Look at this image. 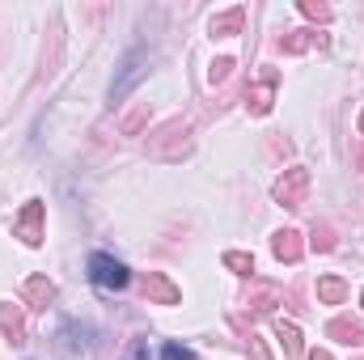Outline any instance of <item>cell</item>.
Masks as SVG:
<instances>
[{
	"label": "cell",
	"instance_id": "1",
	"mask_svg": "<svg viewBox=\"0 0 364 360\" xmlns=\"http://www.w3.org/2000/svg\"><path fill=\"white\" fill-rule=\"evenodd\" d=\"M149 64H153V51H149V47H136V51H127V55H123L119 77H114V85H110V102H114V106H119L127 93L149 77Z\"/></svg>",
	"mask_w": 364,
	"mask_h": 360
},
{
	"label": "cell",
	"instance_id": "2",
	"mask_svg": "<svg viewBox=\"0 0 364 360\" xmlns=\"http://www.w3.org/2000/svg\"><path fill=\"white\" fill-rule=\"evenodd\" d=\"M186 136H191V123H186V119H170V123L149 140V153H153V157H161V162H178L182 153L191 149V140H186Z\"/></svg>",
	"mask_w": 364,
	"mask_h": 360
},
{
	"label": "cell",
	"instance_id": "3",
	"mask_svg": "<svg viewBox=\"0 0 364 360\" xmlns=\"http://www.w3.org/2000/svg\"><path fill=\"white\" fill-rule=\"evenodd\" d=\"M272 195H275V203H279V208H301V203H305V195H309V170H305V166L284 170V174L275 179Z\"/></svg>",
	"mask_w": 364,
	"mask_h": 360
},
{
	"label": "cell",
	"instance_id": "4",
	"mask_svg": "<svg viewBox=\"0 0 364 360\" xmlns=\"http://www.w3.org/2000/svg\"><path fill=\"white\" fill-rule=\"evenodd\" d=\"M90 280L97 288H106V292H119V288H127V268L114 259V255H93L90 259Z\"/></svg>",
	"mask_w": 364,
	"mask_h": 360
},
{
	"label": "cell",
	"instance_id": "5",
	"mask_svg": "<svg viewBox=\"0 0 364 360\" xmlns=\"http://www.w3.org/2000/svg\"><path fill=\"white\" fill-rule=\"evenodd\" d=\"M43 203L38 199H26V208L17 212V221H13V238H21L26 246H43Z\"/></svg>",
	"mask_w": 364,
	"mask_h": 360
},
{
	"label": "cell",
	"instance_id": "6",
	"mask_svg": "<svg viewBox=\"0 0 364 360\" xmlns=\"http://www.w3.org/2000/svg\"><path fill=\"white\" fill-rule=\"evenodd\" d=\"M326 43H331V34H322V30H288V34H279L275 47H279L284 55H305V51H314V47L322 51Z\"/></svg>",
	"mask_w": 364,
	"mask_h": 360
},
{
	"label": "cell",
	"instance_id": "7",
	"mask_svg": "<svg viewBox=\"0 0 364 360\" xmlns=\"http://www.w3.org/2000/svg\"><path fill=\"white\" fill-rule=\"evenodd\" d=\"M144 297H149L153 305H178V301H182V288L170 280V275L149 271V275H144Z\"/></svg>",
	"mask_w": 364,
	"mask_h": 360
},
{
	"label": "cell",
	"instance_id": "8",
	"mask_svg": "<svg viewBox=\"0 0 364 360\" xmlns=\"http://www.w3.org/2000/svg\"><path fill=\"white\" fill-rule=\"evenodd\" d=\"M275 85H279V73H275V68H267V73H263V81L246 90V106H250V115H267V110H272Z\"/></svg>",
	"mask_w": 364,
	"mask_h": 360
},
{
	"label": "cell",
	"instance_id": "9",
	"mask_svg": "<svg viewBox=\"0 0 364 360\" xmlns=\"http://www.w3.org/2000/svg\"><path fill=\"white\" fill-rule=\"evenodd\" d=\"M272 255L279 263H301V255H305L301 233H296V229H275L272 233Z\"/></svg>",
	"mask_w": 364,
	"mask_h": 360
},
{
	"label": "cell",
	"instance_id": "10",
	"mask_svg": "<svg viewBox=\"0 0 364 360\" xmlns=\"http://www.w3.org/2000/svg\"><path fill=\"white\" fill-rule=\"evenodd\" d=\"M242 26H246V9L233 4V9H225V13H216L208 21V34L212 38H229V34H242Z\"/></svg>",
	"mask_w": 364,
	"mask_h": 360
},
{
	"label": "cell",
	"instance_id": "11",
	"mask_svg": "<svg viewBox=\"0 0 364 360\" xmlns=\"http://www.w3.org/2000/svg\"><path fill=\"white\" fill-rule=\"evenodd\" d=\"M0 335H4L9 344H26V318H21V309L9 305V301H0Z\"/></svg>",
	"mask_w": 364,
	"mask_h": 360
},
{
	"label": "cell",
	"instance_id": "12",
	"mask_svg": "<svg viewBox=\"0 0 364 360\" xmlns=\"http://www.w3.org/2000/svg\"><path fill=\"white\" fill-rule=\"evenodd\" d=\"M348 280L343 275H318V301L322 305H343L348 301Z\"/></svg>",
	"mask_w": 364,
	"mask_h": 360
},
{
	"label": "cell",
	"instance_id": "13",
	"mask_svg": "<svg viewBox=\"0 0 364 360\" xmlns=\"http://www.w3.org/2000/svg\"><path fill=\"white\" fill-rule=\"evenodd\" d=\"M26 301H30L34 309H47V305L55 301V284H51L47 275H30V280H26Z\"/></svg>",
	"mask_w": 364,
	"mask_h": 360
},
{
	"label": "cell",
	"instance_id": "14",
	"mask_svg": "<svg viewBox=\"0 0 364 360\" xmlns=\"http://www.w3.org/2000/svg\"><path fill=\"white\" fill-rule=\"evenodd\" d=\"M326 335H331V339H339V344H348V348L364 344V327L356 322V318H335V322L326 327Z\"/></svg>",
	"mask_w": 364,
	"mask_h": 360
},
{
	"label": "cell",
	"instance_id": "15",
	"mask_svg": "<svg viewBox=\"0 0 364 360\" xmlns=\"http://www.w3.org/2000/svg\"><path fill=\"white\" fill-rule=\"evenodd\" d=\"M275 335L284 339V348H288V356L301 360L305 352V339H301V331H296V322H288V318H275Z\"/></svg>",
	"mask_w": 364,
	"mask_h": 360
},
{
	"label": "cell",
	"instance_id": "16",
	"mask_svg": "<svg viewBox=\"0 0 364 360\" xmlns=\"http://www.w3.org/2000/svg\"><path fill=\"white\" fill-rule=\"evenodd\" d=\"M279 305V288L275 284H259V292L250 297V314H272Z\"/></svg>",
	"mask_w": 364,
	"mask_h": 360
},
{
	"label": "cell",
	"instance_id": "17",
	"mask_svg": "<svg viewBox=\"0 0 364 360\" xmlns=\"http://www.w3.org/2000/svg\"><path fill=\"white\" fill-rule=\"evenodd\" d=\"M220 263L233 271V275H255V255H246V250H225Z\"/></svg>",
	"mask_w": 364,
	"mask_h": 360
},
{
	"label": "cell",
	"instance_id": "18",
	"mask_svg": "<svg viewBox=\"0 0 364 360\" xmlns=\"http://www.w3.org/2000/svg\"><path fill=\"white\" fill-rule=\"evenodd\" d=\"M309 246H314L318 255H331V250L339 246V238H335V229H331V225H314V238H309Z\"/></svg>",
	"mask_w": 364,
	"mask_h": 360
},
{
	"label": "cell",
	"instance_id": "19",
	"mask_svg": "<svg viewBox=\"0 0 364 360\" xmlns=\"http://www.w3.org/2000/svg\"><path fill=\"white\" fill-rule=\"evenodd\" d=\"M301 13L309 17V21H318V26H331V4H322V0H301Z\"/></svg>",
	"mask_w": 364,
	"mask_h": 360
},
{
	"label": "cell",
	"instance_id": "20",
	"mask_svg": "<svg viewBox=\"0 0 364 360\" xmlns=\"http://www.w3.org/2000/svg\"><path fill=\"white\" fill-rule=\"evenodd\" d=\"M144 119H149V102H140L127 119H123V136H140V127H144Z\"/></svg>",
	"mask_w": 364,
	"mask_h": 360
},
{
	"label": "cell",
	"instance_id": "21",
	"mask_svg": "<svg viewBox=\"0 0 364 360\" xmlns=\"http://www.w3.org/2000/svg\"><path fill=\"white\" fill-rule=\"evenodd\" d=\"M229 73H233V60H229V55H220V60H212L208 81H212V85H225V81H229Z\"/></svg>",
	"mask_w": 364,
	"mask_h": 360
},
{
	"label": "cell",
	"instance_id": "22",
	"mask_svg": "<svg viewBox=\"0 0 364 360\" xmlns=\"http://www.w3.org/2000/svg\"><path fill=\"white\" fill-rule=\"evenodd\" d=\"M161 360H195V352L182 348V344H166V348H161Z\"/></svg>",
	"mask_w": 364,
	"mask_h": 360
},
{
	"label": "cell",
	"instance_id": "23",
	"mask_svg": "<svg viewBox=\"0 0 364 360\" xmlns=\"http://www.w3.org/2000/svg\"><path fill=\"white\" fill-rule=\"evenodd\" d=\"M250 360H272V352H267V344H263L259 335H250Z\"/></svg>",
	"mask_w": 364,
	"mask_h": 360
},
{
	"label": "cell",
	"instance_id": "24",
	"mask_svg": "<svg viewBox=\"0 0 364 360\" xmlns=\"http://www.w3.org/2000/svg\"><path fill=\"white\" fill-rule=\"evenodd\" d=\"M132 360H149V348H144V344H136V348H132Z\"/></svg>",
	"mask_w": 364,
	"mask_h": 360
},
{
	"label": "cell",
	"instance_id": "25",
	"mask_svg": "<svg viewBox=\"0 0 364 360\" xmlns=\"http://www.w3.org/2000/svg\"><path fill=\"white\" fill-rule=\"evenodd\" d=\"M309 360H335V356H331L326 348H314V352H309Z\"/></svg>",
	"mask_w": 364,
	"mask_h": 360
},
{
	"label": "cell",
	"instance_id": "26",
	"mask_svg": "<svg viewBox=\"0 0 364 360\" xmlns=\"http://www.w3.org/2000/svg\"><path fill=\"white\" fill-rule=\"evenodd\" d=\"M356 166H360V174H364V149H356Z\"/></svg>",
	"mask_w": 364,
	"mask_h": 360
},
{
	"label": "cell",
	"instance_id": "27",
	"mask_svg": "<svg viewBox=\"0 0 364 360\" xmlns=\"http://www.w3.org/2000/svg\"><path fill=\"white\" fill-rule=\"evenodd\" d=\"M360 132H364V110H360Z\"/></svg>",
	"mask_w": 364,
	"mask_h": 360
},
{
	"label": "cell",
	"instance_id": "28",
	"mask_svg": "<svg viewBox=\"0 0 364 360\" xmlns=\"http://www.w3.org/2000/svg\"><path fill=\"white\" fill-rule=\"evenodd\" d=\"M360 305H364V292H360Z\"/></svg>",
	"mask_w": 364,
	"mask_h": 360
}]
</instances>
